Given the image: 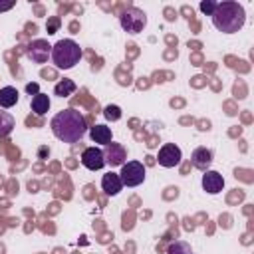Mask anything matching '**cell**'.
<instances>
[{"label": "cell", "instance_id": "obj_18", "mask_svg": "<svg viewBox=\"0 0 254 254\" xmlns=\"http://www.w3.org/2000/svg\"><path fill=\"white\" fill-rule=\"evenodd\" d=\"M167 254H192V248H190V244L185 242V240H175V242L169 244Z\"/></svg>", "mask_w": 254, "mask_h": 254}, {"label": "cell", "instance_id": "obj_1", "mask_svg": "<svg viewBox=\"0 0 254 254\" xmlns=\"http://www.w3.org/2000/svg\"><path fill=\"white\" fill-rule=\"evenodd\" d=\"M50 127H52V133L56 135V139H60L64 143H77L87 133V121H85L83 113L73 107L58 111L52 117Z\"/></svg>", "mask_w": 254, "mask_h": 254}, {"label": "cell", "instance_id": "obj_20", "mask_svg": "<svg viewBox=\"0 0 254 254\" xmlns=\"http://www.w3.org/2000/svg\"><path fill=\"white\" fill-rule=\"evenodd\" d=\"M216 4H218V2H212V0H204V2H200V10H202L204 14H208V16H212V12H214Z\"/></svg>", "mask_w": 254, "mask_h": 254}, {"label": "cell", "instance_id": "obj_2", "mask_svg": "<svg viewBox=\"0 0 254 254\" xmlns=\"http://www.w3.org/2000/svg\"><path fill=\"white\" fill-rule=\"evenodd\" d=\"M210 18H212V24L218 32L234 34V32L242 30V26L246 22V12H244L242 4H238L234 0H222L216 4Z\"/></svg>", "mask_w": 254, "mask_h": 254}, {"label": "cell", "instance_id": "obj_3", "mask_svg": "<svg viewBox=\"0 0 254 254\" xmlns=\"http://www.w3.org/2000/svg\"><path fill=\"white\" fill-rule=\"evenodd\" d=\"M50 58H52V62L58 69H71L81 60V48L71 38H64V40H58L52 46V56Z\"/></svg>", "mask_w": 254, "mask_h": 254}, {"label": "cell", "instance_id": "obj_5", "mask_svg": "<svg viewBox=\"0 0 254 254\" xmlns=\"http://www.w3.org/2000/svg\"><path fill=\"white\" fill-rule=\"evenodd\" d=\"M117 175L123 187H139L145 181V165L141 161H125Z\"/></svg>", "mask_w": 254, "mask_h": 254}, {"label": "cell", "instance_id": "obj_7", "mask_svg": "<svg viewBox=\"0 0 254 254\" xmlns=\"http://www.w3.org/2000/svg\"><path fill=\"white\" fill-rule=\"evenodd\" d=\"M26 56L34 64H46L48 58L52 56V46L46 40H32L26 48Z\"/></svg>", "mask_w": 254, "mask_h": 254}, {"label": "cell", "instance_id": "obj_22", "mask_svg": "<svg viewBox=\"0 0 254 254\" xmlns=\"http://www.w3.org/2000/svg\"><path fill=\"white\" fill-rule=\"evenodd\" d=\"M12 6H14V2H4V4L0 2V12H6V10H10Z\"/></svg>", "mask_w": 254, "mask_h": 254}, {"label": "cell", "instance_id": "obj_23", "mask_svg": "<svg viewBox=\"0 0 254 254\" xmlns=\"http://www.w3.org/2000/svg\"><path fill=\"white\" fill-rule=\"evenodd\" d=\"M26 89H28V93H32V91H34V93H40V91H38V85H36V83H30V85H28Z\"/></svg>", "mask_w": 254, "mask_h": 254}, {"label": "cell", "instance_id": "obj_4", "mask_svg": "<svg viewBox=\"0 0 254 254\" xmlns=\"http://www.w3.org/2000/svg\"><path fill=\"white\" fill-rule=\"evenodd\" d=\"M119 24L121 28L127 32V34H139L145 30L147 26V14L141 10V8H135V6H129L121 12L119 16Z\"/></svg>", "mask_w": 254, "mask_h": 254}, {"label": "cell", "instance_id": "obj_17", "mask_svg": "<svg viewBox=\"0 0 254 254\" xmlns=\"http://www.w3.org/2000/svg\"><path fill=\"white\" fill-rule=\"evenodd\" d=\"M16 127V119L8 111H0V137H6Z\"/></svg>", "mask_w": 254, "mask_h": 254}, {"label": "cell", "instance_id": "obj_12", "mask_svg": "<svg viewBox=\"0 0 254 254\" xmlns=\"http://www.w3.org/2000/svg\"><path fill=\"white\" fill-rule=\"evenodd\" d=\"M101 189L105 190V194L115 196V194H119V192H121L123 183H121V179H119V175H117V173H105V175H103V179H101Z\"/></svg>", "mask_w": 254, "mask_h": 254}, {"label": "cell", "instance_id": "obj_8", "mask_svg": "<svg viewBox=\"0 0 254 254\" xmlns=\"http://www.w3.org/2000/svg\"><path fill=\"white\" fill-rule=\"evenodd\" d=\"M103 157H105V165H109V167H121L127 161V149L121 143L111 141L109 145H105Z\"/></svg>", "mask_w": 254, "mask_h": 254}, {"label": "cell", "instance_id": "obj_10", "mask_svg": "<svg viewBox=\"0 0 254 254\" xmlns=\"http://www.w3.org/2000/svg\"><path fill=\"white\" fill-rule=\"evenodd\" d=\"M202 189L208 194H218L224 189V177L218 171H210V169L204 171V175H202Z\"/></svg>", "mask_w": 254, "mask_h": 254}, {"label": "cell", "instance_id": "obj_15", "mask_svg": "<svg viewBox=\"0 0 254 254\" xmlns=\"http://www.w3.org/2000/svg\"><path fill=\"white\" fill-rule=\"evenodd\" d=\"M30 105H32V111L36 113V115H44V113H48L50 111V105H52V101H50V97L46 95V93H36L34 97H32V101H30Z\"/></svg>", "mask_w": 254, "mask_h": 254}, {"label": "cell", "instance_id": "obj_14", "mask_svg": "<svg viewBox=\"0 0 254 254\" xmlns=\"http://www.w3.org/2000/svg\"><path fill=\"white\" fill-rule=\"evenodd\" d=\"M18 89L14 85H4L0 87V107L8 109V107H14L18 103Z\"/></svg>", "mask_w": 254, "mask_h": 254}, {"label": "cell", "instance_id": "obj_13", "mask_svg": "<svg viewBox=\"0 0 254 254\" xmlns=\"http://www.w3.org/2000/svg\"><path fill=\"white\" fill-rule=\"evenodd\" d=\"M89 137H91L93 143L109 145L111 139H113V135H111V127H107V125H103V123L93 125V127H89Z\"/></svg>", "mask_w": 254, "mask_h": 254}, {"label": "cell", "instance_id": "obj_16", "mask_svg": "<svg viewBox=\"0 0 254 254\" xmlns=\"http://www.w3.org/2000/svg\"><path fill=\"white\" fill-rule=\"evenodd\" d=\"M75 89H77L75 81H73V79H69V77H64V79H60V81L56 83L54 93H56L58 97H67V95H71Z\"/></svg>", "mask_w": 254, "mask_h": 254}, {"label": "cell", "instance_id": "obj_11", "mask_svg": "<svg viewBox=\"0 0 254 254\" xmlns=\"http://www.w3.org/2000/svg\"><path fill=\"white\" fill-rule=\"evenodd\" d=\"M190 163L198 171H208V167L212 163V151L208 147H196L190 153Z\"/></svg>", "mask_w": 254, "mask_h": 254}, {"label": "cell", "instance_id": "obj_19", "mask_svg": "<svg viewBox=\"0 0 254 254\" xmlns=\"http://www.w3.org/2000/svg\"><path fill=\"white\" fill-rule=\"evenodd\" d=\"M103 115L107 121H119L121 119V107L119 105H105Z\"/></svg>", "mask_w": 254, "mask_h": 254}, {"label": "cell", "instance_id": "obj_21", "mask_svg": "<svg viewBox=\"0 0 254 254\" xmlns=\"http://www.w3.org/2000/svg\"><path fill=\"white\" fill-rule=\"evenodd\" d=\"M58 26H60V18H58V16L50 18V20H48V34H54Z\"/></svg>", "mask_w": 254, "mask_h": 254}, {"label": "cell", "instance_id": "obj_6", "mask_svg": "<svg viewBox=\"0 0 254 254\" xmlns=\"http://www.w3.org/2000/svg\"><path fill=\"white\" fill-rule=\"evenodd\" d=\"M181 159H183V153H181V149H179L175 143H165V145L159 149V155H157L159 165L165 167V169L177 167V165L181 163Z\"/></svg>", "mask_w": 254, "mask_h": 254}, {"label": "cell", "instance_id": "obj_9", "mask_svg": "<svg viewBox=\"0 0 254 254\" xmlns=\"http://www.w3.org/2000/svg\"><path fill=\"white\" fill-rule=\"evenodd\" d=\"M81 165L89 171H99L105 167V157L99 147H87L81 153Z\"/></svg>", "mask_w": 254, "mask_h": 254}]
</instances>
